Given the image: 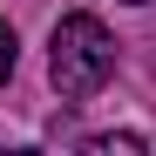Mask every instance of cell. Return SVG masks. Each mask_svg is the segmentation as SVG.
I'll list each match as a JSON object with an SVG mask.
<instances>
[{"mask_svg": "<svg viewBox=\"0 0 156 156\" xmlns=\"http://www.w3.org/2000/svg\"><path fill=\"white\" fill-rule=\"evenodd\" d=\"M48 75H55L61 102H88L115 75V34L102 27L95 14H61L55 41H48Z\"/></svg>", "mask_w": 156, "mask_h": 156, "instance_id": "1", "label": "cell"}, {"mask_svg": "<svg viewBox=\"0 0 156 156\" xmlns=\"http://www.w3.org/2000/svg\"><path fill=\"white\" fill-rule=\"evenodd\" d=\"M88 149H95V156H136L143 136H88Z\"/></svg>", "mask_w": 156, "mask_h": 156, "instance_id": "2", "label": "cell"}, {"mask_svg": "<svg viewBox=\"0 0 156 156\" xmlns=\"http://www.w3.org/2000/svg\"><path fill=\"white\" fill-rule=\"evenodd\" d=\"M14 61H20V41H14V27H7V20H0V82L14 75Z\"/></svg>", "mask_w": 156, "mask_h": 156, "instance_id": "3", "label": "cell"}, {"mask_svg": "<svg viewBox=\"0 0 156 156\" xmlns=\"http://www.w3.org/2000/svg\"><path fill=\"white\" fill-rule=\"evenodd\" d=\"M129 7H143V0H129Z\"/></svg>", "mask_w": 156, "mask_h": 156, "instance_id": "4", "label": "cell"}]
</instances>
